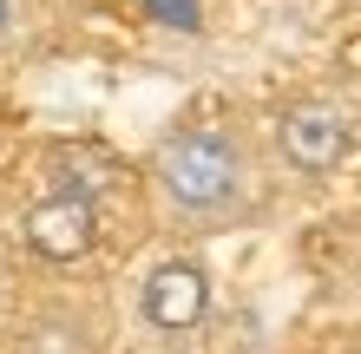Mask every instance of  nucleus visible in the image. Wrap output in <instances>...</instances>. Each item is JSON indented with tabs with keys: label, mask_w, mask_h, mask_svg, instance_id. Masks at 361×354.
Here are the masks:
<instances>
[{
	"label": "nucleus",
	"mask_w": 361,
	"mask_h": 354,
	"mask_svg": "<svg viewBox=\"0 0 361 354\" xmlns=\"http://www.w3.org/2000/svg\"><path fill=\"white\" fill-rule=\"evenodd\" d=\"M7 27H13V0H0V39H7Z\"/></svg>",
	"instance_id": "39448f33"
},
{
	"label": "nucleus",
	"mask_w": 361,
	"mask_h": 354,
	"mask_svg": "<svg viewBox=\"0 0 361 354\" xmlns=\"http://www.w3.org/2000/svg\"><path fill=\"white\" fill-rule=\"evenodd\" d=\"M269 144L295 177H335L361 144V112L348 99H335V92H302V99H289L276 112Z\"/></svg>",
	"instance_id": "f03ea898"
},
{
	"label": "nucleus",
	"mask_w": 361,
	"mask_h": 354,
	"mask_svg": "<svg viewBox=\"0 0 361 354\" xmlns=\"http://www.w3.org/2000/svg\"><path fill=\"white\" fill-rule=\"evenodd\" d=\"M145 177L158 217L184 236L237 230L257 210V151L230 125H171L145 158Z\"/></svg>",
	"instance_id": "f257e3e1"
},
{
	"label": "nucleus",
	"mask_w": 361,
	"mask_h": 354,
	"mask_svg": "<svg viewBox=\"0 0 361 354\" xmlns=\"http://www.w3.org/2000/svg\"><path fill=\"white\" fill-rule=\"evenodd\" d=\"M138 315L158 335H190L210 315V269L197 256H164L152 263V276L138 282Z\"/></svg>",
	"instance_id": "20e7f679"
},
{
	"label": "nucleus",
	"mask_w": 361,
	"mask_h": 354,
	"mask_svg": "<svg viewBox=\"0 0 361 354\" xmlns=\"http://www.w3.org/2000/svg\"><path fill=\"white\" fill-rule=\"evenodd\" d=\"M20 243L33 249L39 263L66 269V263H86L99 249V203L86 191H47L20 210Z\"/></svg>",
	"instance_id": "7ed1b4c3"
}]
</instances>
